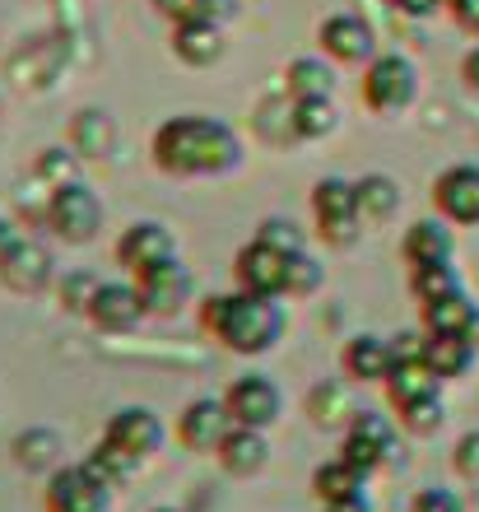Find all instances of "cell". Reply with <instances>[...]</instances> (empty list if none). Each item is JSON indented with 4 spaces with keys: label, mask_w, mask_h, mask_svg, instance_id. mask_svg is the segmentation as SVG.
<instances>
[{
    "label": "cell",
    "mask_w": 479,
    "mask_h": 512,
    "mask_svg": "<svg viewBox=\"0 0 479 512\" xmlns=\"http://www.w3.org/2000/svg\"><path fill=\"white\" fill-rule=\"evenodd\" d=\"M424 331H447V336H470L479 345V303L456 289L447 298H433L424 303Z\"/></svg>",
    "instance_id": "obj_23"
},
{
    "label": "cell",
    "mask_w": 479,
    "mask_h": 512,
    "mask_svg": "<svg viewBox=\"0 0 479 512\" xmlns=\"http://www.w3.org/2000/svg\"><path fill=\"white\" fill-rule=\"evenodd\" d=\"M56 275V256L47 252L42 238L19 224V219H0V284L10 294H42Z\"/></svg>",
    "instance_id": "obj_3"
},
{
    "label": "cell",
    "mask_w": 479,
    "mask_h": 512,
    "mask_svg": "<svg viewBox=\"0 0 479 512\" xmlns=\"http://www.w3.org/2000/svg\"><path fill=\"white\" fill-rule=\"evenodd\" d=\"M433 205L447 224H461V229H475L479 224V168L475 163H452L442 168L438 182H433Z\"/></svg>",
    "instance_id": "obj_16"
},
{
    "label": "cell",
    "mask_w": 479,
    "mask_h": 512,
    "mask_svg": "<svg viewBox=\"0 0 479 512\" xmlns=\"http://www.w3.org/2000/svg\"><path fill=\"white\" fill-rule=\"evenodd\" d=\"M61 452H66V443H61V433L47 429V424H33V429L14 433V443H10V457L19 461L28 475H52L56 466H61Z\"/></svg>",
    "instance_id": "obj_26"
},
{
    "label": "cell",
    "mask_w": 479,
    "mask_h": 512,
    "mask_svg": "<svg viewBox=\"0 0 479 512\" xmlns=\"http://www.w3.org/2000/svg\"><path fill=\"white\" fill-rule=\"evenodd\" d=\"M391 415H396V424L405 433H414V438H433V433L447 424V405H442V391H438V396H424V401L400 405V410H391Z\"/></svg>",
    "instance_id": "obj_35"
},
{
    "label": "cell",
    "mask_w": 479,
    "mask_h": 512,
    "mask_svg": "<svg viewBox=\"0 0 479 512\" xmlns=\"http://www.w3.org/2000/svg\"><path fill=\"white\" fill-rule=\"evenodd\" d=\"M84 466H89V471H94L98 480H103V485H112V489H117L121 480H131V475L140 471V461H131L126 452H117V447L107 443V438L94 447V452H89V457H84Z\"/></svg>",
    "instance_id": "obj_36"
},
{
    "label": "cell",
    "mask_w": 479,
    "mask_h": 512,
    "mask_svg": "<svg viewBox=\"0 0 479 512\" xmlns=\"http://www.w3.org/2000/svg\"><path fill=\"white\" fill-rule=\"evenodd\" d=\"M359 415V405L349 396V378H326L307 391V419L326 433H345Z\"/></svg>",
    "instance_id": "obj_21"
},
{
    "label": "cell",
    "mask_w": 479,
    "mask_h": 512,
    "mask_svg": "<svg viewBox=\"0 0 479 512\" xmlns=\"http://www.w3.org/2000/svg\"><path fill=\"white\" fill-rule=\"evenodd\" d=\"M80 168H84V159L70 145H47L33 159V182H42L47 191L70 187V182H80Z\"/></svg>",
    "instance_id": "obj_33"
},
{
    "label": "cell",
    "mask_w": 479,
    "mask_h": 512,
    "mask_svg": "<svg viewBox=\"0 0 479 512\" xmlns=\"http://www.w3.org/2000/svg\"><path fill=\"white\" fill-rule=\"evenodd\" d=\"M391 457H396V424L382 410H359L354 424L345 429V438H340V461H349L359 475L373 480Z\"/></svg>",
    "instance_id": "obj_7"
},
{
    "label": "cell",
    "mask_w": 479,
    "mask_h": 512,
    "mask_svg": "<svg viewBox=\"0 0 479 512\" xmlns=\"http://www.w3.org/2000/svg\"><path fill=\"white\" fill-rule=\"evenodd\" d=\"M405 19H428V14H438V10H447L452 0H391Z\"/></svg>",
    "instance_id": "obj_44"
},
{
    "label": "cell",
    "mask_w": 479,
    "mask_h": 512,
    "mask_svg": "<svg viewBox=\"0 0 479 512\" xmlns=\"http://www.w3.org/2000/svg\"><path fill=\"white\" fill-rule=\"evenodd\" d=\"M98 275H89V270H70V275H61L56 280V303L66 312H75V317H89V303H94L98 294Z\"/></svg>",
    "instance_id": "obj_37"
},
{
    "label": "cell",
    "mask_w": 479,
    "mask_h": 512,
    "mask_svg": "<svg viewBox=\"0 0 479 512\" xmlns=\"http://www.w3.org/2000/svg\"><path fill=\"white\" fill-rule=\"evenodd\" d=\"M335 61L326 52L317 56H293L284 66V94L289 98H335Z\"/></svg>",
    "instance_id": "obj_24"
},
{
    "label": "cell",
    "mask_w": 479,
    "mask_h": 512,
    "mask_svg": "<svg viewBox=\"0 0 479 512\" xmlns=\"http://www.w3.org/2000/svg\"><path fill=\"white\" fill-rule=\"evenodd\" d=\"M149 159L168 177H228L242 168V135L210 112H182L154 131Z\"/></svg>",
    "instance_id": "obj_1"
},
{
    "label": "cell",
    "mask_w": 479,
    "mask_h": 512,
    "mask_svg": "<svg viewBox=\"0 0 479 512\" xmlns=\"http://www.w3.org/2000/svg\"><path fill=\"white\" fill-rule=\"evenodd\" d=\"M317 47L331 56L335 66L354 70V66H368V61L377 56V33H373V24H368L363 14L335 10V14H326V19H321Z\"/></svg>",
    "instance_id": "obj_9"
},
{
    "label": "cell",
    "mask_w": 479,
    "mask_h": 512,
    "mask_svg": "<svg viewBox=\"0 0 479 512\" xmlns=\"http://www.w3.org/2000/svg\"><path fill=\"white\" fill-rule=\"evenodd\" d=\"M410 512H466V503H461V494L447 485H424L410 499Z\"/></svg>",
    "instance_id": "obj_41"
},
{
    "label": "cell",
    "mask_w": 479,
    "mask_h": 512,
    "mask_svg": "<svg viewBox=\"0 0 479 512\" xmlns=\"http://www.w3.org/2000/svg\"><path fill=\"white\" fill-rule=\"evenodd\" d=\"M252 131L261 135L266 145H298V131H293V98L289 94L261 98V103H256V117H252Z\"/></svg>",
    "instance_id": "obj_30"
},
{
    "label": "cell",
    "mask_w": 479,
    "mask_h": 512,
    "mask_svg": "<svg viewBox=\"0 0 479 512\" xmlns=\"http://www.w3.org/2000/svg\"><path fill=\"white\" fill-rule=\"evenodd\" d=\"M224 475L233 480H247V475H261L270 466V438L266 429H247V424H233V433L224 438V447L214 452Z\"/></svg>",
    "instance_id": "obj_20"
},
{
    "label": "cell",
    "mask_w": 479,
    "mask_h": 512,
    "mask_svg": "<svg viewBox=\"0 0 479 512\" xmlns=\"http://www.w3.org/2000/svg\"><path fill=\"white\" fill-rule=\"evenodd\" d=\"M321 284H326V266H321L317 256L298 252L289 266V298H312L321 294Z\"/></svg>",
    "instance_id": "obj_40"
},
{
    "label": "cell",
    "mask_w": 479,
    "mask_h": 512,
    "mask_svg": "<svg viewBox=\"0 0 479 512\" xmlns=\"http://www.w3.org/2000/svg\"><path fill=\"white\" fill-rule=\"evenodd\" d=\"M112 503V485H103L84 461L56 466L47 475V512H107Z\"/></svg>",
    "instance_id": "obj_12"
},
{
    "label": "cell",
    "mask_w": 479,
    "mask_h": 512,
    "mask_svg": "<svg viewBox=\"0 0 479 512\" xmlns=\"http://www.w3.org/2000/svg\"><path fill=\"white\" fill-rule=\"evenodd\" d=\"M461 289V275H456L452 261H433V266H410V294L419 298V308L433 303V298H447Z\"/></svg>",
    "instance_id": "obj_34"
},
{
    "label": "cell",
    "mask_w": 479,
    "mask_h": 512,
    "mask_svg": "<svg viewBox=\"0 0 479 512\" xmlns=\"http://www.w3.org/2000/svg\"><path fill=\"white\" fill-rule=\"evenodd\" d=\"M173 56L187 70H210L228 56V38L219 19H187L173 24Z\"/></svg>",
    "instance_id": "obj_18"
},
{
    "label": "cell",
    "mask_w": 479,
    "mask_h": 512,
    "mask_svg": "<svg viewBox=\"0 0 479 512\" xmlns=\"http://www.w3.org/2000/svg\"><path fill=\"white\" fill-rule=\"evenodd\" d=\"M461 80H466L470 89L479 94V47H475V52H466V61H461Z\"/></svg>",
    "instance_id": "obj_47"
},
{
    "label": "cell",
    "mask_w": 479,
    "mask_h": 512,
    "mask_svg": "<svg viewBox=\"0 0 479 512\" xmlns=\"http://www.w3.org/2000/svg\"><path fill=\"white\" fill-rule=\"evenodd\" d=\"M382 387H386V401H391V410H400V405H410V401L438 396L442 378L424 364V359H396V368H391V378H386Z\"/></svg>",
    "instance_id": "obj_28"
},
{
    "label": "cell",
    "mask_w": 479,
    "mask_h": 512,
    "mask_svg": "<svg viewBox=\"0 0 479 512\" xmlns=\"http://www.w3.org/2000/svg\"><path fill=\"white\" fill-rule=\"evenodd\" d=\"M321 512H373V499H368V494H349V499L321 503Z\"/></svg>",
    "instance_id": "obj_46"
},
{
    "label": "cell",
    "mask_w": 479,
    "mask_h": 512,
    "mask_svg": "<svg viewBox=\"0 0 479 512\" xmlns=\"http://www.w3.org/2000/svg\"><path fill=\"white\" fill-rule=\"evenodd\" d=\"M0 219H10V215H5V205H0Z\"/></svg>",
    "instance_id": "obj_49"
},
{
    "label": "cell",
    "mask_w": 479,
    "mask_h": 512,
    "mask_svg": "<svg viewBox=\"0 0 479 512\" xmlns=\"http://www.w3.org/2000/svg\"><path fill=\"white\" fill-rule=\"evenodd\" d=\"M354 191H359L363 224H386V219L400 215V182L391 173H363Z\"/></svg>",
    "instance_id": "obj_29"
},
{
    "label": "cell",
    "mask_w": 479,
    "mask_h": 512,
    "mask_svg": "<svg viewBox=\"0 0 479 512\" xmlns=\"http://www.w3.org/2000/svg\"><path fill=\"white\" fill-rule=\"evenodd\" d=\"M340 368H345L349 382H363V387H373V382H386L391 378V368H396V350H391V336H373V331H359V336L345 340V350H340Z\"/></svg>",
    "instance_id": "obj_19"
},
{
    "label": "cell",
    "mask_w": 479,
    "mask_h": 512,
    "mask_svg": "<svg viewBox=\"0 0 479 512\" xmlns=\"http://www.w3.org/2000/svg\"><path fill=\"white\" fill-rule=\"evenodd\" d=\"M335 126H340L335 98H293V131H298V140H307V145L331 140Z\"/></svg>",
    "instance_id": "obj_31"
},
{
    "label": "cell",
    "mask_w": 479,
    "mask_h": 512,
    "mask_svg": "<svg viewBox=\"0 0 479 512\" xmlns=\"http://www.w3.org/2000/svg\"><path fill=\"white\" fill-rule=\"evenodd\" d=\"M112 256H117V266L126 270V275H140V270H149V266H159V261H168V256H177V238H173L168 224H159V219H135V224L121 229Z\"/></svg>",
    "instance_id": "obj_15"
},
{
    "label": "cell",
    "mask_w": 479,
    "mask_h": 512,
    "mask_svg": "<svg viewBox=\"0 0 479 512\" xmlns=\"http://www.w3.org/2000/svg\"><path fill=\"white\" fill-rule=\"evenodd\" d=\"M289 266L293 256L280 247L252 238L247 247H238L233 256V275H238V289H252V294H270V298H289Z\"/></svg>",
    "instance_id": "obj_13"
},
{
    "label": "cell",
    "mask_w": 479,
    "mask_h": 512,
    "mask_svg": "<svg viewBox=\"0 0 479 512\" xmlns=\"http://www.w3.org/2000/svg\"><path fill=\"white\" fill-rule=\"evenodd\" d=\"M149 5L173 24H187V19H219L224 24L233 14V0H149Z\"/></svg>",
    "instance_id": "obj_38"
},
{
    "label": "cell",
    "mask_w": 479,
    "mask_h": 512,
    "mask_svg": "<svg viewBox=\"0 0 479 512\" xmlns=\"http://www.w3.org/2000/svg\"><path fill=\"white\" fill-rule=\"evenodd\" d=\"M391 350H396V359H424V331H400V336H391Z\"/></svg>",
    "instance_id": "obj_43"
},
{
    "label": "cell",
    "mask_w": 479,
    "mask_h": 512,
    "mask_svg": "<svg viewBox=\"0 0 479 512\" xmlns=\"http://www.w3.org/2000/svg\"><path fill=\"white\" fill-rule=\"evenodd\" d=\"M149 512H182V508H168V503H163V508H149Z\"/></svg>",
    "instance_id": "obj_48"
},
{
    "label": "cell",
    "mask_w": 479,
    "mask_h": 512,
    "mask_svg": "<svg viewBox=\"0 0 479 512\" xmlns=\"http://www.w3.org/2000/svg\"><path fill=\"white\" fill-rule=\"evenodd\" d=\"M200 326L224 350L242 354V359H261L289 336V312H284V298L233 289V294H210L200 303Z\"/></svg>",
    "instance_id": "obj_2"
},
{
    "label": "cell",
    "mask_w": 479,
    "mask_h": 512,
    "mask_svg": "<svg viewBox=\"0 0 479 512\" xmlns=\"http://www.w3.org/2000/svg\"><path fill=\"white\" fill-rule=\"evenodd\" d=\"M452 466H456V475H466V480H479V429H470V433H461V438H456Z\"/></svg>",
    "instance_id": "obj_42"
},
{
    "label": "cell",
    "mask_w": 479,
    "mask_h": 512,
    "mask_svg": "<svg viewBox=\"0 0 479 512\" xmlns=\"http://www.w3.org/2000/svg\"><path fill=\"white\" fill-rule=\"evenodd\" d=\"M103 438L117 447V452H126L131 461L145 466L149 457H159L163 452V419L154 415L149 405H121V410L107 415Z\"/></svg>",
    "instance_id": "obj_10"
},
{
    "label": "cell",
    "mask_w": 479,
    "mask_h": 512,
    "mask_svg": "<svg viewBox=\"0 0 479 512\" xmlns=\"http://www.w3.org/2000/svg\"><path fill=\"white\" fill-rule=\"evenodd\" d=\"M256 238H261V243H270V247H280V252H289V256L307 252V229L298 224V219H289V215L261 219V224H256Z\"/></svg>",
    "instance_id": "obj_39"
},
{
    "label": "cell",
    "mask_w": 479,
    "mask_h": 512,
    "mask_svg": "<svg viewBox=\"0 0 479 512\" xmlns=\"http://www.w3.org/2000/svg\"><path fill=\"white\" fill-rule=\"evenodd\" d=\"M419 98V66L400 52H377L363 66V103L382 117H396Z\"/></svg>",
    "instance_id": "obj_5"
},
{
    "label": "cell",
    "mask_w": 479,
    "mask_h": 512,
    "mask_svg": "<svg viewBox=\"0 0 479 512\" xmlns=\"http://www.w3.org/2000/svg\"><path fill=\"white\" fill-rule=\"evenodd\" d=\"M475 340L470 336H447V331H424V364L438 373L442 382L466 378L475 368Z\"/></svg>",
    "instance_id": "obj_25"
},
{
    "label": "cell",
    "mask_w": 479,
    "mask_h": 512,
    "mask_svg": "<svg viewBox=\"0 0 479 512\" xmlns=\"http://www.w3.org/2000/svg\"><path fill=\"white\" fill-rule=\"evenodd\" d=\"M447 10H452V19H456V24H461V28H470V33H479V0H452Z\"/></svg>",
    "instance_id": "obj_45"
},
{
    "label": "cell",
    "mask_w": 479,
    "mask_h": 512,
    "mask_svg": "<svg viewBox=\"0 0 479 512\" xmlns=\"http://www.w3.org/2000/svg\"><path fill=\"white\" fill-rule=\"evenodd\" d=\"M224 401L233 410V424H247V429H275L284 415L280 382L270 378V373H256V368H247V373H238V378L228 382Z\"/></svg>",
    "instance_id": "obj_8"
},
{
    "label": "cell",
    "mask_w": 479,
    "mask_h": 512,
    "mask_svg": "<svg viewBox=\"0 0 479 512\" xmlns=\"http://www.w3.org/2000/svg\"><path fill=\"white\" fill-rule=\"evenodd\" d=\"M66 145L80 154V159H107L117 149V122L107 117L103 108H80L66 126Z\"/></svg>",
    "instance_id": "obj_22"
},
{
    "label": "cell",
    "mask_w": 479,
    "mask_h": 512,
    "mask_svg": "<svg viewBox=\"0 0 479 512\" xmlns=\"http://www.w3.org/2000/svg\"><path fill=\"white\" fill-rule=\"evenodd\" d=\"M145 317L149 312H145V298H140L135 280H103L94 303H89V322H94L98 331H107V336H126V331H135Z\"/></svg>",
    "instance_id": "obj_17"
},
{
    "label": "cell",
    "mask_w": 479,
    "mask_h": 512,
    "mask_svg": "<svg viewBox=\"0 0 479 512\" xmlns=\"http://www.w3.org/2000/svg\"><path fill=\"white\" fill-rule=\"evenodd\" d=\"M400 256L410 266H433V261H452V229L447 219H414L405 238H400Z\"/></svg>",
    "instance_id": "obj_27"
},
{
    "label": "cell",
    "mask_w": 479,
    "mask_h": 512,
    "mask_svg": "<svg viewBox=\"0 0 479 512\" xmlns=\"http://www.w3.org/2000/svg\"><path fill=\"white\" fill-rule=\"evenodd\" d=\"M131 280H135V289H140V298H145L149 317L168 322V317H177V312H187V303H191V270L182 266V256H168V261L140 270V275H131Z\"/></svg>",
    "instance_id": "obj_11"
},
{
    "label": "cell",
    "mask_w": 479,
    "mask_h": 512,
    "mask_svg": "<svg viewBox=\"0 0 479 512\" xmlns=\"http://www.w3.org/2000/svg\"><path fill=\"white\" fill-rule=\"evenodd\" d=\"M228 433H233V410L224 396H196L177 415V443L187 452H219Z\"/></svg>",
    "instance_id": "obj_14"
},
{
    "label": "cell",
    "mask_w": 479,
    "mask_h": 512,
    "mask_svg": "<svg viewBox=\"0 0 479 512\" xmlns=\"http://www.w3.org/2000/svg\"><path fill=\"white\" fill-rule=\"evenodd\" d=\"M363 485H368V475H359L349 461L331 457L321 461L317 471H312V494H317L321 503H335V499H349V494H363Z\"/></svg>",
    "instance_id": "obj_32"
},
{
    "label": "cell",
    "mask_w": 479,
    "mask_h": 512,
    "mask_svg": "<svg viewBox=\"0 0 479 512\" xmlns=\"http://www.w3.org/2000/svg\"><path fill=\"white\" fill-rule=\"evenodd\" d=\"M103 201H98V191L89 182H70V187H56L52 201H47V229L61 238V243H94L98 229H103Z\"/></svg>",
    "instance_id": "obj_6"
},
{
    "label": "cell",
    "mask_w": 479,
    "mask_h": 512,
    "mask_svg": "<svg viewBox=\"0 0 479 512\" xmlns=\"http://www.w3.org/2000/svg\"><path fill=\"white\" fill-rule=\"evenodd\" d=\"M312 224L326 247H354L363 238L359 191L349 177H321L312 187Z\"/></svg>",
    "instance_id": "obj_4"
}]
</instances>
